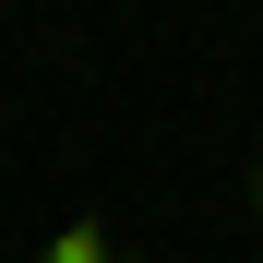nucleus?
<instances>
[{
  "label": "nucleus",
  "mask_w": 263,
  "mask_h": 263,
  "mask_svg": "<svg viewBox=\"0 0 263 263\" xmlns=\"http://www.w3.org/2000/svg\"><path fill=\"white\" fill-rule=\"evenodd\" d=\"M48 263H108V239H96V228H72V239H48Z\"/></svg>",
  "instance_id": "f257e3e1"
},
{
  "label": "nucleus",
  "mask_w": 263,
  "mask_h": 263,
  "mask_svg": "<svg viewBox=\"0 0 263 263\" xmlns=\"http://www.w3.org/2000/svg\"><path fill=\"white\" fill-rule=\"evenodd\" d=\"M251 215H263V167H251Z\"/></svg>",
  "instance_id": "f03ea898"
}]
</instances>
